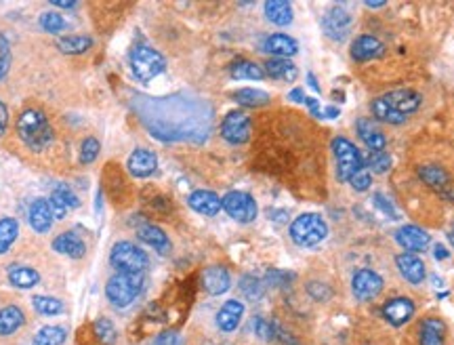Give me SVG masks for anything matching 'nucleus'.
Returning <instances> with one entry per match:
<instances>
[{
	"mask_svg": "<svg viewBox=\"0 0 454 345\" xmlns=\"http://www.w3.org/2000/svg\"><path fill=\"white\" fill-rule=\"evenodd\" d=\"M148 114H141L152 135L162 141L192 139L202 141L210 129V112L200 101L168 97L148 103Z\"/></svg>",
	"mask_w": 454,
	"mask_h": 345,
	"instance_id": "nucleus-1",
	"label": "nucleus"
},
{
	"mask_svg": "<svg viewBox=\"0 0 454 345\" xmlns=\"http://www.w3.org/2000/svg\"><path fill=\"white\" fill-rule=\"evenodd\" d=\"M17 135L34 152H41L46 145H51V141H53V129H51L46 116L38 110H26L19 116Z\"/></svg>",
	"mask_w": 454,
	"mask_h": 345,
	"instance_id": "nucleus-2",
	"label": "nucleus"
},
{
	"mask_svg": "<svg viewBox=\"0 0 454 345\" xmlns=\"http://www.w3.org/2000/svg\"><path fill=\"white\" fill-rule=\"evenodd\" d=\"M145 287V276L143 274H128L118 272L112 276L105 284V297L116 307H126L137 299V295Z\"/></svg>",
	"mask_w": 454,
	"mask_h": 345,
	"instance_id": "nucleus-3",
	"label": "nucleus"
},
{
	"mask_svg": "<svg viewBox=\"0 0 454 345\" xmlns=\"http://www.w3.org/2000/svg\"><path fill=\"white\" fill-rule=\"evenodd\" d=\"M130 70L135 74L137 81L141 83H150L154 81L156 76H160L165 72L166 68V59L152 46H145V44H137L133 46L130 51Z\"/></svg>",
	"mask_w": 454,
	"mask_h": 345,
	"instance_id": "nucleus-4",
	"label": "nucleus"
},
{
	"mask_svg": "<svg viewBox=\"0 0 454 345\" xmlns=\"http://www.w3.org/2000/svg\"><path fill=\"white\" fill-rule=\"evenodd\" d=\"M326 236H329V225L322 217L316 215V213L299 215L290 225L292 242L299 244V247H305V249L320 244Z\"/></svg>",
	"mask_w": 454,
	"mask_h": 345,
	"instance_id": "nucleus-5",
	"label": "nucleus"
},
{
	"mask_svg": "<svg viewBox=\"0 0 454 345\" xmlns=\"http://www.w3.org/2000/svg\"><path fill=\"white\" fill-rule=\"evenodd\" d=\"M332 152L336 158V175L341 181H349L358 171H362V156L358 152V148L345 139V137H336L332 139Z\"/></svg>",
	"mask_w": 454,
	"mask_h": 345,
	"instance_id": "nucleus-6",
	"label": "nucleus"
},
{
	"mask_svg": "<svg viewBox=\"0 0 454 345\" xmlns=\"http://www.w3.org/2000/svg\"><path fill=\"white\" fill-rule=\"evenodd\" d=\"M110 261L118 272H128V274H143V269L150 265V259L145 255V251H141L139 247H135L133 242H116Z\"/></svg>",
	"mask_w": 454,
	"mask_h": 345,
	"instance_id": "nucleus-7",
	"label": "nucleus"
},
{
	"mask_svg": "<svg viewBox=\"0 0 454 345\" xmlns=\"http://www.w3.org/2000/svg\"><path fill=\"white\" fill-rule=\"evenodd\" d=\"M221 207L238 223H250L257 217V202L250 194L244 192H227L221 198Z\"/></svg>",
	"mask_w": 454,
	"mask_h": 345,
	"instance_id": "nucleus-8",
	"label": "nucleus"
},
{
	"mask_svg": "<svg viewBox=\"0 0 454 345\" xmlns=\"http://www.w3.org/2000/svg\"><path fill=\"white\" fill-rule=\"evenodd\" d=\"M250 129H252L250 118H248L244 112H238V110L229 112L223 118V123H221V135H223V139L227 143H234V145L247 143L248 139H250Z\"/></svg>",
	"mask_w": 454,
	"mask_h": 345,
	"instance_id": "nucleus-9",
	"label": "nucleus"
},
{
	"mask_svg": "<svg viewBox=\"0 0 454 345\" xmlns=\"http://www.w3.org/2000/svg\"><path fill=\"white\" fill-rule=\"evenodd\" d=\"M351 291L356 299L371 302L383 291V278L372 269H358L351 278Z\"/></svg>",
	"mask_w": 454,
	"mask_h": 345,
	"instance_id": "nucleus-10",
	"label": "nucleus"
},
{
	"mask_svg": "<svg viewBox=\"0 0 454 345\" xmlns=\"http://www.w3.org/2000/svg\"><path fill=\"white\" fill-rule=\"evenodd\" d=\"M418 177L438 194H442L444 198L454 200V181L453 177L446 172V169L438 167V165H423L418 169Z\"/></svg>",
	"mask_w": 454,
	"mask_h": 345,
	"instance_id": "nucleus-11",
	"label": "nucleus"
},
{
	"mask_svg": "<svg viewBox=\"0 0 454 345\" xmlns=\"http://www.w3.org/2000/svg\"><path fill=\"white\" fill-rule=\"evenodd\" d=\"M351 24H354V19L343 6H332L322 19L324 32L332 41H345L351 30Z\"/></svg>",
	"mask_w": 454,
	"mask_h": 345,
	"instance_id": "nucleus-12",
	"label": "nucleus"
},
{
	"mask_svg": "<svg viewBox=\"0 0 454 345\" xmlns=\"http://www.w3.org/2000/svg\"><path fill=\"white\" fill-rule=\"evenodd\" d=\"M126 169H128V172H130L133 177H137V179H145V177L154 175V171L158 169V158H156V154H154V152L139 148V150H135V152L128 156V160H126Z\"/></svg>",
	"mask_w": 454,
	"mask_h": 345,
	"instance_id": "nucleus-13",
	"label": "nucleus"
},
{
	"mask_svg": "<svg viewBox=\"0 0 454 345\" xmlns=\"http://www.w3.org/2000/svg\"><path fill=\"white\" fill-rule=\"evenodd\" d=\"M396 240L402 249L411 251V253H423L427 251L431 238L425 230L416 227V225H404L396 232Z\"/></svg>",
	"mask_w": 454,
	"mask_h": 345,
	"instance_id": "nucleus-14",
	"label": "nucleus"
},
{
	"mask_svg": "<svg viewBox=\"0 0 454 345\" xmlns=\"http://www.w3.org/2000/svg\"><path fill=\"white\" fill-rule=\"evenodd\" d=\"M383 99L389 108H393L398 114H402L406 118H408V114H413L421 108V95L414 93V91H408V88L391 91V93L383 95Z\"/></svg>",
	"mask_w": 454,
	"mask_h": 345,
	"instance_id": "nucleus-15",
	"label": "nucleus"
},
{
	"mask_svg": "<svg viewBox=\"0 0 454 345\" xmlns=\"http://www.w3.org/2000/svg\"><path fill=\"white\" fill-rule=\"evenodd\" d=\"M383 316L389 324L402 326L414 316V303L408 297H396L383 307Z\"/></svg>",
	"mask_w": 454,
	"mask_h": 345,
	"instance_id": "nucleus-16",
	"label": "nucleus"
},
{
	"mask_svg": "<svg viewBox=\"0 0 454 345\" xmlns=\"http://www.w3.org/2000/svg\"><path fill=\"white\" fill-rule=\"evenodd\" d=\"M202 287L208 295H223L232 287V276L221 265H210L202 274Z\"/></svg>",
	"mask_w": 454,
	"mask_h": 345,
	"instance_id": "nucleus-17",
	"label": "nucleus"
},
{
	"mask_svg": "<svg viewBox=\"0 0 454 345\" xmlns=\"http://www.w3.org/2000/svg\"><path fill=\"white\" fill-rule=\"evenodd\" d=\"M187 205L192 207V211L207 217H215L223 209L221 207V198L215 192H210V190H196L194 194H190Z\"/></svg>",
	"mask_w": 454,
	"mask_h": 345,
	"instance_id": "nucleus-18",
	"label": "nucleus"
},
{
	"mask_svg": "<svg viewBox=\"0 0 454 345\" xmlns=\"http://www.w3.org/2000/svg\"><path fill=\"white\" fill-rule=\"evenodd\" d=\"M242 316H244V305L236 302V299H229V302L223 303V307L217 311V326L223 333H232V331L238 329Z\"/></svg>",
	"mask_w": 454,
	"mask_h": 345,
	"instance_id": "nucleus-19",
	"label": "nucleus"
},
{
	"mask_svg": "<svg viewBox=\"0 0 454 345\" xmlns=\"http://www.w3.org/2000/svg\"><path fill=\"white\" fill-rule=\"evenodd\" d=\"M385 53V46L374 36H358L356 43L351 44V57L356 61H371Z\"/></svg>",
	"mask_w": 454,
	"mask_h": 345,
	"instance_id": "nucleus-20",
	"label": "nucleus"
},
{
	"mask_svg": "<svg viewBox=\"0 0 454 345\" xmlns=\"http://www.w3.org/2000/svg\"><path fill=\"white\" fill-rule=\"evenodd\" d=\"M396 263H398V269L400 274L411 282V284H421L425 280V263L416 255H411V253H402L396 257Z\"/></svg>",
	"mask_w": 454,
	"mask_h": 345,
	"instance_id": "nucleus-21",
	"label": "nucleus"
},
{
	"mask_svg": "<svg viewBox=\"0 0 454 345\" xmlns=\"http://www.w3.org/2000/svg\"><path fill=\"white\" fill-rule=\"evenodd\" d=\"M53 211H51V202H46L44 198H36L32 205H30V225L34 227V232L38 234H44L51 230L53 225Z\"/></svg>",
	"mask_w": 454,
	"mask_h": 345,
	"instance_id": "nucleus-22",
	"label": "nucleus"
},
{
	"mask_svg": "<svg viewBox=\"0 0 454 345\" xmlns=\"http://www.w3.org/2000/svg\"><path fill=\"white\" fill-rule=\"evenodd\" d=\"M53 249H55L57 253H61V255L72 259L84 257V251H86V247H84V242L81 240V236H76L74 232L59 234V236L53 240Z\"/></svg>",
	"mask_w": 454,
	"mask_h": 345,
	"instance_id": "nucleus-23",
	"label": "nucleus"
},
{
	"mask_svg": "<svg viewBox=\"0 0 454 345\" xmlns=\"http://www.w3.org/2000/svg\"><path fill=\"white\" fill-rule=\"evenodd\" d=\"M263 51L265 53H272V55H278L280 59H289L292 55H296L299 44H296L294 38H290L287 34H272L263 43Z\"/></svg>",
	"mask_w": 454,
	"mask_h": 345,
	"instance_id": "nucleus-24",
	"label": "nucleus"
},
{
	"mask_svg": "<svg viewBox=\"0 0 454 345\" xmlns=\"http://www.w3.org/2000/svg\"><path fill=\"white\" fill-rule=\"evenodd\" d=\"M356 129H358L360 139L366 143V148H371V152H383V148L387 145V139H385V135H383L381 130L372 125L371 120L360 118V120L356 123Z\"/></svg>",
	"mask_w": 454,
	"mask_h": 345,
	"instance_id": "nucleus-25",
	"label": "nucleus"
},
{
	"mask_svg": "<svg viewBox=\"0 0 454 345\" xmlns=\"http://www.w3.org/2000/svg\"><path fill=\"white\" fill-rule=\"evenodd\" d=\"M24 322H26V316H24V311L17 305L2 307L0 309V337L17 333L24 326Z\"/></svg>",
	"mask_w": 454,
	"mask_h": 345,
	"instance_id": "nucleus-26",
	"label": "nucleus"
},
{
	"mask_svg": "<svg viewBox=\"0 0 454 345\" xmlns=\"http://www.w3.org/2000/svg\"><path fill=\"white\" fill-rule=\"evenodd\" d=\"M137 236H139L141 242H145L148 247L156 249V251L162 253V255H166V253L170 251V240H168V236H166L160 227H156V225H143V227H139Z\"/></svg>",
	"mask_w": 454,
	"mask_h": 345,
	"instance_id": "nucleus-27",
	"label": "nucleus"
},
{
	"mask_svg": "<svg viewBox=\"0 0 454 345\" xmlns=\"http://www.w3.org/2000/svg\"><path fill=\"white\" fill-rule=\"evenodd\" d=\"M446 324L438 318H427L421 324V345H444Z\"/></svg>",
	"mask_w": 454,
	"mask_h": 345,
	"instance_id": "nucleus-28",
	"label": "nucleus"
},
{
	"mask_svg": "<svg viewBox=\"0 0 454 345\" xmlns=\"http://www.w3.org/2000/svg\"><path fill=\"white\" fill-rule=\"evenodd\" d=\"M265 74L272 76L274 81H284V83H290L299 76V70L296 66L290 61V59H269L265 61Z\"/></svg>",
	"mask_w": 454,
	"mask_h": 345,
	"instance_id": "nucleus-29",
	"label": "nucleus"
},
{
	"mask_svg": "<svg viewBox=\"0 0 454 345\" xmlns=\"http://www.w3.org/2000/svg\"><path fill=\"white\" fill-rule=\"evenodd\" d=\"M9 282L17 289H32L41 282V274L26 265H15L9 269Z\"/></svg>",
	"mask_w": 454,
	"mask_h": 345,
	"instance_id": "nucleus-30",
	"label": "nucleus"
},
{
	"mask_svg": "<svg viewBox=\"0 0 454 345\" xmlns=\"http://www.w3.org/2000/svg\"><path fill=\"white\" fill-rule=\"evenodd\" d=\"M265 17L276 26H289L292 21V6L284 0H269L265 2Z\"/></svg>",
	"mask_w": 454,
	"mask_h": 345,
	"instance_id": "nucleus-31",
	"label": "nucleus"
},
{
	"mask_svg": "<svg viewBox=\"0 0 454 345\" xmlns=\"http://www.w3.org/2000/svg\"><path fill=\"white\" fill-rule=\"evenodd\" d=\"M229 74H232V78H236V81H263V78H265V70L259 68V66L252 63V61H236V63L229 68Z\"/></svg>",
	"mask_w": 454,
	"mask_h": 345,
	"instance_id": "nucleus-32",
	"label": "nucleus"
},
{
	"mask_svg": "<svg viewBox=\"0 0 454 345\" xmlns=\"http://www.w3.org/2000/svg\"><path fill=\"white\" fill-rule=\"evenodd\" d=\"M234 99L244 108H261L269 103V95L261 88H240L234 93Z\"/></svg>",
	"mask_w": 454,
	"mask_h": 345,
	"instance_id": "nucleus-33",
	"label": "nucleus"
},
{
	"mask_svg": "<svg viewBox=\"0 0 454 345\" xmlns=\"http://www.w3.org/2000/svg\"><path fill=\"white\" fill-rule=\"evenodd\" d=\"M371 110L372 114H374L378 120H383V123H389V125H402V123H406V116H402V114H398L393 108H389V105L385 103L383 97H378V99L372 101Z\"/></svg>",
	"mask_w": 454,
	"mask_h": 345,
	"instance_id": "nucleus-34",
	"label": "nucleus"
},
{
	"mask_svg": "<svg viewBox=\"0 0 454 345\" xmlns=\"http://www.w3.org/2000/svg\"><path fill=\"white\" fill-rule=\"evenodd\" d=\"M19 234V223L13 217L0 219V255L9 251V247L17 240Z\"/></svg>",
	"mask_w": 454,
	"mask_h": 345,
	"instance_id": "nucleus-35",
	"label": "nucleus"
},
{
	"mask_svg": "<svg viewBox=\"0 0 454 345\" xmlns=\"http://www.w3.org/2000/svg\"><path fill=\"white\" fill-rule=\"evenodd\" d=\"M66 337H68V333L61 326H42L34 335L32 345H63Z\"/></svg>",
	"mask_w": 454,
	"mask_h": 345,
	"instance_id": "nucleus-36",
	"label": "nucleus"
},
{
	"mask_svg": "<svg viewBox=\"0 0 454 345\" xmlns=\"http://www.w3.org/2000/svg\"><path fill=\"white\" fill-rule=\"evenodd\" d=\"M59 51L66 55H81L84 51H88L93 46V41L88 36H63L59 43Z\"/></svg>",
	"mask_w": 454,
	"mask_h": 345,
	"instance_id": "nucleus-37",
	"label": "nucleus"
},
{
	"mask_svg": "<svg viewBox=\"0 0 454 345\" xmlns=\"http://www.w3.org/2000/svg\"><path fill=\"white\" fill-rule=\"evenodd\" d=\"M240 291L250 302H259L265 295V284L259 278H254V276H244L240 280Z\"/></svg>",
	"mask_w": 454,
	"mask_h": 345,
	"instance_id": "nucleus-38",
	"label": "nucleus"
},
{
	"mask_svg": "<svg viewBox=\"0 0 454 345\" xmlns=\"http://www.w3.org/2000/svg\"><path fill=\"white\" fill-rule=\"evenodd\" d=\"M34 309L42 314V316H57L63 311V303L55 297H44V295H36L34 297Z\"/></svg>",
	"mask_w": 454,
	"mask_h": 345,
	"instance_id": "nucleus-39",
	"label": "nucleus"
},
{
	"mask_svg": "<svg viewBox=\"0 0 454 345\" xmlns=\"http://www.w3.org/2000/svg\"><path fill=\"white\" fill-rule=\"evenodd\" d=\"M41 26L42 30H46L48 34H59V32L66 30V19L55 11H46L41 15Z\"/></svg>",
	"mask_w": 454,
	"mask_h": 345,
	"instance_id": "nucleus-40",
	"label": "nucleus"
},
{
	"mask_svg": "<svg viewBox=\"0 0 454 345\" xmlns=\"http://www.w3.org/2000/svg\"><path fill=\"white\" fill-rule=\"evenodd\" d=\"M95 333H97V337L101 339V344H116V329H114V324H112L108 318H99V320L95 322Z\"/></svg>",
	"mask_w": 454,
	"mask_h": 345,
	"instance_id": "nucleus-41",
	"label": "nucleus"
},
{
	"mask_svg": "<svg viewBox=\"0 0 454 345\" xmlns=\"http://www.w3.org/2000/svg\"><path fill=\"white\" fill-rule=\"evenodd\" d=\"M252 329H254V333H257V337L259 339H263V341H276V324L274 322H269V320H265V318H254L252 320Z\"/></svg>",
	"mask_w": 454,
	"mask_h": 345,
	"instance_id": "nucleus-42",
	"label": "nucleus"
},
{
	"mask_svg": "<svg viewBox=\"0 0 454 345\" xmlns=\"http://www.w3.org/2000/svg\"><path fill=\"white\" fill-rule=\"evenodd\" d=\"M99 141L95 137H86L83 141V148H81V163L83 165H91L93 160H97L99 156Z\"/></svg>",
	"mask_w": 454,
	"mask_h": 345,
	"instance_id": "nucleus-43",
	"label": "nucleus"
},
{
	"mask_svg": "<svg viewBox=\"0 0 454 345\" xmlns=\"http://www.w3.org/2000/svg\"><path fill=\"white\" fill-rule=\"evenodd\" d=\"M368 167L374 172H387L391 169V156L387 152H371Z\"/></svg>",
	"mask_w": 454,
	"mask_h": 345,
	"instance_id": "nucleus-44",
	"label": "nucleus"
},
{
	"mask_svg": "<svg viewBox=\"0 0 454 345\" xmlns=\"http://www.w3.org/2000/svg\"><path fill=\"white\" fill-rule=\"evenodd\" d=\"M53 194H55L68 209H78V207H81V198H78L68 185H57Z\"/></svg>",
	"mask_w": 454,
	"mask_h": 345,
	"instance_id": "nucleus-45",
	"label": "nucleus"
},
{
	"mask_svg": "<svg viewBox=\"0 0 454 345\" xmlns=\"http://www.w3.org/2000/svg\"><path fill=\"white\" fill-rule=\"evenodd\" d=\"M9 68H11V44L0 32V81L6 76Z\"/></svg>",
	"mask_w": 454,
	"mask_h": 345,
	"instance_id": "nucleus-46",
	"label": "nucleus"
},
{
	"mask_svg": "<svg viewBox=\"0 0 454 345\" xmlns=\"http://www.w3.org/2000/svg\"><path fill=\"white\" fill-rule=\"evenodd\" d=\"M371 172L368 171H358L351 179H349V183H351V187L356 190V192H364V190H368L371 187Z\"/></svg>",
	"mask_w": 454,
	"mask_h": 345,
	"instance_id": "nucleus-47",
	"label": "nucleus"
},
{
	"mask_svg": "<svg viewBox=\"0 0 454 345\" xmlns=\"http://www.w3.org/2000/svg\"><path fill=\"white\" fill-rule=\"evenodd\" d=\"M372 202H374L376 209H381L387 217H391V219H398V217H400L398 215V211L393 209V205H391L383 194H374V196H372Z\"/></svg>",
	"mask_w": 454,
	"mask_h": 345,
	"instance_id": "nucleus-48",
	"label": "nucleus"
},
{
	"mask_svg": "<svg viewBox=\"0 0 454 345\" xmlns=\"http://www.w3.org/2000/svg\"><path fill=\"white\" fill-rule=\"evenodd\" d=\"M265 280H267V284H272V287H287V284H290L289 280H292V276L287 274V272L269 269L267 276H265Z\"/></svg>",
	"mask_w": 454,
	"mask_h": 345,
	"instance_id": "nucleus-49",
	"label": "nucleus"
},
{
	"mask_svg": "<svg viewBox=\"0 0 454 345\" xmlns=\"http://www.w3.org/2000/svg\"><path fill=\"white\" fill-rule=\"evenodd\" d=\"M152 345H183V337L177 331H165L154 339Z\"/></svg>",
	"mask_w": 454,
	"mask_h": 345,
	"instance_id": "nucleus-50",
	"label": "nucleus"
},
{
	"mask_svg": "<svg viewBox=\"0 0 454 345\" xmlns=\"http://www.w3.org/2000/svg\"><path fill=\"white\" fill-rule=\"evenodd\" d=\"M307 291H309V295H311L314 299H318V302H326V299L331 297V289L324 287L322 282H311V284L307 287Z\"/></svg>",
	"mask_w": 454,
	"mask_h": 345,
	"instance_id": "nucleus-51",
	"label": "nucleus"
},
{
	"mask_svg": "<svg viewBox=\"0 0 454 345\" xmlns=\"http://www.w3.org/2000/svg\"><path fill=\"white\" fill-rule=\"evenodd\" d=\"M51 211H53V215L57 217V219H63V217L68 215V207L55 194L51 196Z\"/></svg>",
	"mask_w": 454,
	"mask_h": 345,
	"instance_id": "nucleus-52",
	"label": "nucleus"
},
{
	"mask_svg": "<svg viewBox=\"0 0 454 345\" xmlns=\"http://www.w3.org/2000/svg\"><path fill=\"white\" fill-rule=\"evenodd\" d=\"M6 125H9V112H6V105L0 99V135L6 130Z\"/></svg>",
	"mask_w": 454,
	"mask_h": 345,
	"instance_id": "nucleus-53",
	"label": "nucleus"
},
{
	"mask_svg": "<svg viewBox=\"0 0 454 345\" xmlns=\"http://www.w3.org/2000/svg\"><path fill=\"white\" fill-rule=\"evenodd\" d=\"M305 103L309 105V110H311L314 116H322V112H320V108H318V101H316L314 97H305Z\"/></svg>",
	"mask_w": 454,
	"mask_h": 345,
	"instance_id": "nucleus-54",
	"label": "nucleus"
},
{
	"mask_svg": "<svg viewBox=\"0 0 454 345\" xmlns=\"http://www.w3.org/2000/svg\"><path fill=\"white\" fill-rule=\"evenodd\" d=\"M53 4L59 9H76L78 6V2H74V0H53Z\"/></svg>",
	"mask_w": 454,
	"mask_h": 345,
	"instance_id": "nucleus-55",
	"label": "nucleus"
},
{
	"mask_svg": "<svg viewBox=\"0 0 454 345\" xmlns=\"http://www.w3.org/2000/svg\"><path fill=\"white\" fill-rule=\"evenodd\" d=\"M292 101H299V103H305V93L301 88H292L289 95Z\"/></svg>",
	"mask_w": 454,
	"mask_h": 345,
	"instance_id": "nucleus-56",
	"label": "nucleus"
},
{
	"mask_svg": "<svg viewBox=\"0 0 454 345\" xmlns=\"http://www.w3.org/2000/svg\"><path fill=\"white\" fill-rule=\"evenodd\" d=\"M435 259H448V251L442 247V244H435V251H433Z\"/></svg>",
	"mask_w": 454,
	"mask_h": 345,
	"instance_id": "nucleus-57",
	"label": "nucleus"
},
{
	"mask_svg": "<svg viewBox=\"0 0 454 345\" xmlns=\"http://www.w3.org/2000/svg\"><path fill=\"white\" fill-rule=\"evenodd\" d=\"M307 81H309V85H311V88H314L316 93H320V86H318V83H316L314 74H307Z\"/></svg>",
	"mask_w": 454,
	"mask_h": 345,
	"instance_id": "nucleus-58",
	"label": "nucleus"
},
{
	"mask_svg": "<svg viewBox=\"0 0 454 345\" xmlns=\"http://www.w3.org/2000/svg\"><path fill=\"white\" fill-rule=\"evenodd\" d=\"M383 4H385L383 0H371V2H366L368 9H378V6H383Z\"/></svg>",
	"mask_w": 454,
	"mask_h": 345,
	"instance_id": "nucleus-59",
	"label": "nucleus"
},
{
	"mask_svg": "<svg viewBox=\"0 0 454 345\" xmlns=\"http://www.w3.org/2000/svg\"><path fill=\"white\" fill-rule=\"evenodd\" d=\"M326 116L329 118H336L339 116V110L336 108H326Z\"/></svg>",
	"mask_w": 454,
	"mask_h": 345,
	"instance_id": "nucleus-60",
	"label": "nucleus"
},
{
	"mask_svg": "<svg viewBox=\"0 0 454 345\" xmlns=\"http://www.w3.org/2000/svg\"><path fill=\"white\" fill-rule=\"evenodd\" d=\"M448 240H450V244L454 247V230L453 232H448Z\"/></svg>",
	"mask_w": 454,
	"mask_h": 345,
	"instance_id": "nucleus-61",
	"label": "nucleus"
}]
</instances>
